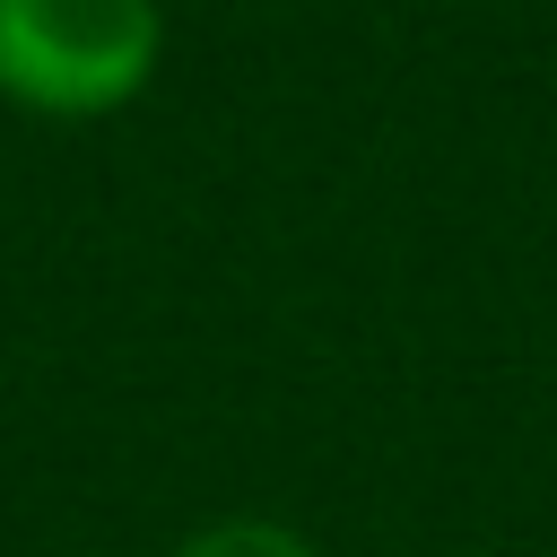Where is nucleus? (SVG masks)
<instances>
[{
	"label": "nucleus",
	"mask_w": 557,
	"mask_h": 557,
	"mask_svg": "<svg viewBox=\"0 0 557 557\" xmlns=\"http://www.w3.org/2000/svg\"><path fill=\"white\" fill-rule=\"evenodd\" d=\"M165 70V0H0V104L113 122Z\"/></svg>",
	"instance_id": "obj_1"
},
{
	"label": "nucleus",
	"mask_w": 557,
	"mask_h": 557,
	"mask_svg": "<svg viewBox=\"0 0 557 557\" xmlns=\"http://www.w3.org/2000/svg\"><path fill=\"white\" fill-rule=\"evenodd\" d=\"M165 557H322V540L305 522H278V513H209Z\"/></svg>",
	"instance_id": "obj_2"
},
{
	"label": "nucleus",
	"mask_w": 557,
	"mask_h": 557,
	"mask_svg": "<svg viewBox=\"0 0 557 557\" xmlns=\"http://www.w3.org/2000/svg\"><path fill=\"white\" fill-rule=\"evenodd\" d=\"M453 557H496V548H453Z\"/></svg>",
	"instance_id": "obj_3"
}]
</instances>
